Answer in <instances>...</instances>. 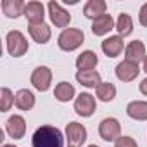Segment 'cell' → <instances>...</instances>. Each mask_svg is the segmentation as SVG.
Segmentation results:
<instances>
[{
  "label": "cell",
  "mask_w": 147,
  "mask_h": 147,
  "mask_svg": "<svg viewBox=\"0 0 147 147\" xmlns=\"http://www.w3.org/2000/svg\"><path fill=\"white\" fill-rule=\"evenodd\" d=\"M24 9H26V4L23 0H4L2 2V11L11 19H16L21 14L24 16Z\"/></svg>",
  "instance_id": "21"
},
{
  "label": "cell",
  "mask_w": 147,
  "mask_h": 147,
  "mask_svg": "<svg viewBox=\"0 0 147 147\" xmlns=\"http://www.w3.org/2000/svg\"><path fill=\"white\" fill-rule=\"evenodd\" d=\"M33 147H64V135L52 125H42L31 137Z\"/></svg>",
  "instance_id": "1"
},
{
  "label": "cell",
  "mask_w": 147,
  "mask_h": 147,
  "mask_svg": "<svg viewBox=\"0 0 147 147\" xmlns=\"http://www.w3.org/2000/svg\"><path fill=\"white\" fill-rule=\"evenodd\" d=\"M106 11H107V4L104 2V0H88V2L85 4V7H83L85 18H88L92 21H95L97 18L104 16Z\"/></svg>",
  "instance_id": "16"
},
{
  "label": "cell",
  "mask_w": 147,
  "mask_h": 147,
  "mask_svg": "<svg viewBox=\"0 0 147 147\" xmlns=\"http://www.w3.org/2000/svg\"><path fill=\"white\" fill-rule=\"evenodd\" d=\"M116 31H118V35L121 38L131 35V31H133V19H131L130 14L123 12V14L118 16V19H116Z\"/></svg>",
  "instance_id": "23"
},
{
  "label": "cell",
  "mask_w": 147,
  "mask_h": 147,
  "mask_svg": "<svg viewBox=\"0 0 147 147\" xmlns=\"http://www.w3.org/2000/svg\"><path fill=\"white\" fill-rule=\"evenodd\" d=\"M138 88H140V92L147 97V78H144V80L140 82V87H138Z\"/></svg>",
  "instance_id": "28"
},
{
  "label": "cell",
  "mask_w": 147,
  "mask_h": 147,
  "mask_svg": "<svg viewBox=\"0 0 147 147\" xmlns=\"http://www.w3.org/2000/svg\"><path fill=\"white\" fill-rule=\"evenodd\" d=\"M113 28H116V23L111 14H104V16L97 18L95 21H92V33L95 36H104V35L111 33Z\"/></svg>",
  "instance_id": "14"
},
{
  "label": "cell",
  "mask_w": 147,
  "mask_h": 147,
  "mask_svg": "<svg viewBox=\"0 0 147 147\" xmlns=\"http://www.w3.org/2000/svg\"><path fill=\"white\" fill-rule=\"evenodd\" d=\"M85 42V35L82 30L78 28H66L61 31V35L57 36V45L61 50L64 52H73L78 47H82V43Z\"/></svg>",
  "instance_id": "2"
},
{
  "label": "cell",
  "mask_w": 147,
  "mask_h": 147,
  "mask_svg": "<svg viewBox=\"0 0 147 147\" xmlns=\"http://www.w3.org/2000/svg\"><path fill=\"white\" fill-rule=\"evenodd\" d=\"M114 147H138L135 138L131 137H119L116 142H114Z\"/></svg>",
  "instance_id": "26"
},
{
  "label": "cell",
  "mask_w": 147,
  "mask_h": 147,
  "mask_svg": "<svg viewBox=\"0 0 147 147\" xmlns=\"http://www.w3.org/2000/svg\"><path fill=\"white\" fill-rule=\"evenodd\" d=\"M102 52L109 57V59H114V57H118L121 52H123V49H125V40L119 36V35H111V36H107L104 42H102Z\"/></svg>",
  "instance_id": "10"
},
{
  "label": "cell",
  "mask_w": 147,
  "mask_h": 147,
  "mask_svg": "<svg viewBox=\"0 0 147 147\" xmlns=\"http://www.w3.org/2000/svg\"><path fill=\"white\" fill-rule=\"evenodd\" d=\"M116 76L118 80L121 82H133L137 76H138V73H140V67L138 64H133L130 61H121L118 66H116Z\"/></svg>",
  "instance_id": "12"
},
{
  "label": "cell",
  "mask_w": 147,
  "mask_h": 147,
  "mask_svg": "<svg viewBox=\"0 0 147 147\" xmlns=\"http://www.w3.org/2000/svg\"><path fill=\"white\" fill-rule=\"evenodd\" d=\"M142 66H144V71L147 73V55H145V59H144V62H142Z\"/></svg>",
  "instance_id": "29"
},
{
  "label": "cell",
  "mask_w": 147,
  "mask_h": 147,
  "mask_svg": "<svg viewBox=\"0 0 147 147\" xmlns=\"http://www.w3.org/2000/svg\"><path fill=\"white\" fill-rule=\"evenodd\" d=\"M14 106L21 111H30L35 107V95L28 88H21L14 95Z\"/></svg>",
  "instance_id": "18"
},
{
  "label": "cell",
  "mask_w": 147,
  "mask_h": 147,
  "mask_svg": "<svg viewBox=\"0 0 147 147\" xmlns=\"http://www.w3.org/2000/svg\"><path fill=\"white\" fill-rule=\"evenodd\" d=\"M5 43H7V52L12 55V57H21L28 52L30 45H28V40L26 36L19 31V30H12L7 33L5 36Z\"/></svg>",
  "instance_id": "3"
},
{
  "label": "cell",
  "mask_w": 147,
  "mask_h": 147,
  "mask_svg": "<svg viewBox=\"0 0 147 147\" xmlns=\"http://www.w3.org/2000/svg\"><path fill=\"white\" fill-rule=\"evenodd\" d=\"M66 140L69 145H75V147L83 145V142L87 140V128L78 121L67 123L66 125Z\"/></svg>",
  "instance_id": "8"
},
{
  "label": "cell",
  "mask_w": 147,
  "mask_h": 147,
  "mask_svg": "<svg viewBox=\"0 0 147 147\" xmlns=\"http://www.w3.org/2000/svg\"><path fill=\"white\" fill-rule=\"evenodd\" d=\"M47 9H49V16H50V21H52V24H55V28H64L66 30V26H69V23H71V14L59 4V2H49V5H47Z\"/></svg>",
  "instance_id": "5"
},
{
  "label": "cell",
  "mask_w": 147,
  "mask_h": 147,
  "mask_svg": "<svg viewBox=\"0 0 147 147\" xmlns=\"http://www.w3.org/2000/svg\"><path fill=\"white\" fill-rule=\"evenodd\" d=\"M5 131L11 135V138L19 140L26 133V121L21 114H14L5 121Z\"/></svg>",
  "instance_id": "9"
},
{
  "label": "cell",
  "mask_w": 147,
  "mask_h": 147,
  "mask_svg": "<svg viewBox=\"0 0 147 147\" xmlns=\"http://www.w3.org/2000/svg\"><path fill=\"white\" fill-rule=\"evenodd\" d=\"M95 97L88 92H82L76 99H75V111L78 116L82 118H90L94 113H95Z\"/></svg>",
  "instance_id": "7"
},
{
  "label": "cell",
  "mask_w": 147,
  "mask_h": 147,
  "mask_svg": "<svg viewBox=\"0 0 147 147\" xmlns=\"http://www.w3.org/2000/svg\"><path fill=\"white\" fill-rule=\"evenodd\" d=\"M88 147H99V145H88Z\"/></svg>",
  "instance_id": "31"
},
{
  "label": "cell",
  "mask_w": 147,
  "mask_h": 147,
  "mask_svg": "<svg viewBox=\"0 0 147 147\" xmlns=\"http://www.w3.org/2000/svg\"><path fill=\"white\" fill-rule=\"evenodd\" d=\"M95 97L100 102H111L116 97V87L111 82H102L97 88H95Z\"/></svg>",
  "instance_id": "24"
},
{
  "label": "cell",
  "mask_w": 147,
  "mask_h": 147,
  "mask_svg": "<svg viewBox=\"0 0 147 147\" xmlns=\"http://www.w3.org/2000/svg\"><path fill=\"white\" fill-rule=\"evenodd\" d=\"M24 18L28 19L30 24H40L43 23V18H45V7L42 2H28L26 4V9H24Z\"/></svg>",
  "instance_id": "13"
},
{
  "label": "cell",
  "mask_w": 147,
  "mask_h": 147,
  "mask_svg": "<svg viewBox=\"0 0 147 147\" xmlns=\"http://www.w3.org/2000/svg\"><path fill=\"white\" fill-rule=\"evenodd\" d=\"M67 147H75V145H67Z\"/></svg>",
  "instance_id": "32"
},
{
  "label": "cell",
  "mask_w": 147,
  "mask_h": 147,
  "mask_svg": "<svg viewBox=\"0 0 147 147\" xmlns=\"http://www.w3.org/2000/svg\"><path fill=\"white\" fill-rule=\"evenodd\" d=\"M99 135L106 142H116L121 137V125L116 118H106L99 125Z\"/></svg>",
  "instance_id": "4"
},
{
  "label": "cell",
  "mask_w": 147,
  "mask_h": 147,
  "mask_svg": "<svg viewBox=\"0 0 147 147\" xmlns=\"http://www.w3.org/2000/svg\"><path fill=\"white\" fill-rule=\"evenodd\" d=\"M28 31H30V36H31L36 43H40V45L47 43V42L50 40V36H52L50 26L45 24V23H40V24H30Z\"/></svg>",
  "instance_id": "17"
},
{
  "label": "cell",
  "mask_w": 147,
  "mask_h": 147,
  "mask_svg": "<svg viewBox=\"0 0 147 147\" xmlns=\"http://www.w3.org/2000/svg\"><path fill=\"white\" fill-rule=\"evenodd\" d=\"M126 114L135 121H147V100H131L126 106Z\"/></svg>",
  "instance_id": "20"
},
{
  "label": "cell",
  "mask_w": 147,
  "mask_h": 147,
  "mask_svg": "<svg viewBox=\"0 0 147 147\" xmlns=\"http://www.w3.org/2000/svg\"><path fill=\"white\" fill-rule=\"evenodd\" d=\"M75 94H76L75 87H73L71 83H67V82H61L54 88V97L59 102H69L73 97H75Z\"/></svg>",
  "instance_id": "22"
},
{
  "label": "cell",
  "mask_w": 147,
  "mask_h": 147,
  "mask_svg": "<svg viewBox=\"0 0 147 147\" xmlns=\"http://www.w3.org/2000/svg\"><path fill=\"white\" fill-rule=\"evenodd\" d=\"M52 83V71L47 66H38L31 73V85L38 92H47Z\"/></svg>",
  "instance_id": "6"
},
{
  "label": "cell",
  "mask_w": 147,
  "mask_h": 147,
  "mask_svg": "<svg viewBox=\"0 0 147 147\" xmlns=\"http://www.w3.org/2000/svg\"><path fill=\"white\" fill-rule=\"evenodd\" d=\"M2 147H18V145H14V144H4Z\"/></svg>",
  "instance_id": "30"
},
{
  "label": "cell",
  "mask_w": 147,
  "mask_h": 147,
  "mask_svg": "<svg viewBox=\"0 0 147 147\" xmlns=\"http://www.w3.org/2000/svg\"><path fill=\"white\" fill-rule=\"evenodd\" d=\"M14 95L16 94H12L11 92V88H7V87H4L2 90H0V111L2 113H5V111H9L12 106H14Z\"/></svg>",
  "instance_id": "25"
},
{
  "label": "cell",
  "mask_w": 147,
  "mask_h": 147,
  "mask_svg": "<svg viewBox=\"0 0 147 147\" xmlns=\"http://www.w3.org/2000/svg\"><path fill=\"white\" fill-rule=\"evenodd\" d=\"M145 45L140 40H133L125 49V61H130L133 64H140L145 59Z\"/></svg>",
  "instance_id": "11"
},
{
  "label": "cell",
  "mask_w": 147,
  "mask_h": 147,
  "mask_svg": "<svg viewBox=\"0 0 147 147\" xmlns=\"http://www.w3.org/2000/svg\"><path fill=\"white\" fill-rule=\"evenodd\" d=\"M76 82L82 87H87V88H97L102 83L100 82V73L95 71V69H90V71H76Z\"/></svg>",
  "instance_id": "15"
},
{
  "label": "cell",
  "mask_w": 147,
  "mask_h": 147,
  "mask_svg": "<svg viewBox=\"0 0 147 147\" xmlns=\"http://www.w3.org/2000/svg\"><path fill=\"white\" fill-rule=\"evenodd\" d=\"M138 23L147 28V2H145V4L140 7V11H138Z\"/></svg>",
  "instance_id": "27"
},
{
  "label": "cell",
  "mask_w": 147,
  "mask_h": 147,
  "mask_svg": "<svg viewBox=\"0 0 147 147\" xmlns=\"http://www.w3.org/2000/svg\"><path fill=\"white\" fill-rule=\"evenodd\" d=\"M99 64V59H97V54L94 50H83L78 57H76V67L78 71H90V69H95Z\"/></svg>",
  "instance_id": "19"
}]
</instances>
